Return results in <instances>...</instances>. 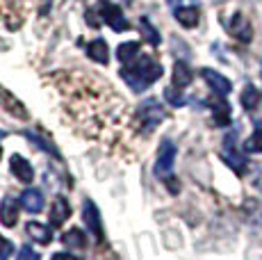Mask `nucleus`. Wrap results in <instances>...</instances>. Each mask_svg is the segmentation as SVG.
Segmentation results:
<instances>
[{
	"label": "nucleus",
	"instance_id": "nucleus-29",
	"mask_svg": "<svg viewBox=\"0 0 262 260\" xmlns=\"http://www.w3.org/2000/svg\"><path fill=\"white\" fill-rule=\"evenodd\" d=\"M125 3H128V0H125Z\"/></svg>",
	"mask_w": 262,
	"mask_h": 260
},
{
	"label": "nucleus",
	"instance_id": "nucleus-4",
	"mask_svg": "<svg viewBox=\"0 0 262 260\" xmlns=\"http://www.w3.org/2000/svg\"><path fill=\"white\" fill-rule=\"evenodd\" d=\"M176 144L171 139H162L160 144V151H158V162H155V171L158 176L162 178H169L171 176V169H173V162H176Z\"/></svg>",
	"mask_w": 262,
	"mask_h": 260
},
{
	"label": "nucleus",
	"instance_id": "nucleus-22",
	"mask_svg": "<svg viewBox=\"0 0 262 260\" xmlns=\"http://www.w3.org/2000/svg\"><path fill=\"white\" fill-rule=\"evenodd\" d=\"M258 101H260L258 89L253 84H246L244 92H242V105H244V110H255L258 107Z\"/></svg>",
	"mask_w": 262,
	"mask_h": 260
},
{
	"label": "nucleus",
	"instance_id": "nucleus-11",
	"mask_svg": "<svg viewBox=\"0 0 262 260\" xmlns=\"http://www.w3.org/2000/svg\"><path fill=\"white\" fill-rule=\"evenodd\" d=\"M21 206H23L25 212H30V214L41 212V208H43L41 192H39V189H25L21 194Z\"/></svg>",
	"mask_w": 262,
	"mask_h": 260
},
{
	"label": "nucleus",
	"instance_id": "nucleus-1",
	"mask_svg": "<svg viewBox=\"0 0 262 260\" xmlns=\"http://www.w3.org/2000/svg\"><path fill=\"white\" fill-rule=\"evenodd\" d=\"M164 69L160 62H155L150 55H142V57H135L133 62H128L123 69H121V78L128 82V87L133 92H144L158 78H162Z\"/></svg>",
	"mask_w": 262,
	"mask_h": 260
},
{
	"label": "nucleus",
	"instance_id": "nucleus-5",
	"mask_svg": "<svg viewBox=\"0 0 262 260\" xmlns=\"http://www.w3.org/2000/svg\"><path fill=\"white\" fill-rule=\"evenodd\" d=\"M164 117H167V114H164L162 105L155 101V98L146 101V103H144V107H142V112H139V119H142V126H144L146 133H148V130H153L160 121H162Z\"/></svg>",
	"mask_w": 262,
	"mask_h": 260
},
{
	"label": "nucleus",
	"instance_id": "nucleus-28",
	"mask_svg": "<svg viewBox=\"0 0 262 260\" xmlns=\"http://www.w3.org/2000/svg\"><path fill=\"white\" fill-rule=\"evenodd\" d=\"M0 156H3V151H0Z\"/></svg>",
	"mask_w": 262,
	"mask_h": 260
},
{
	"label": "nucleus",
	"instance_id": "nucleus-13",
	"mask_svg": "<svg viewBox=\"0 0 262 260\" xmlns=\"http://www.w3.org/2000/svg\"><path fill=\"white\" fill-rule=\"evenodd\" d=\"M212 117L216 126H228L230 123V105L224 101V96L212 101Z\"/></svg>",
	"mask_w": 262,
	"mask_h": 260
},
{
	"label": "nucleus",
	"instance_id": "nucleus-7",
	"mask_svg": "<svg viewBox=\"0 0 262 260\" xmlns=\"http://www.w3.org/2000/svg\"><path fill=\"white\" fill-rule=\"evenodd\" d=\"M82 217H84V222H87V228L94 233V237L100 242V240H103V226H100V212H98V208H96L94 201H84Z\"/></svg>",
	"mask_w": 262,
	"mask_h": 260
},
{
	"label": "nucleus",
	"instance_id": "nucleus-2",
	"mask_svg": "<svg viewBox=\"0 0 262 260\" xmlns=\"http://www.w3.org/2000/svg\"><path fill=\"white\" fill-rule=\"evenodd\" d=\"M98 14H100V18H103V21L114 30V32H123V30L130 28L128 21H125V16H123V12H121V7L119 5H114L112 0H100L98 3Z\"/></svg>",
	"mask_w": 262,
	"mask_h": 260
},
{
	"label": "nucleus",
	"instance_id": "nucleus-8",
	"mask_svg": "<svg viewBox=\"0 0 262 260\" xmlns=\"http://www.w3.org/2000/svg\"><path fill=\"white\" fill-rule=\"evenodd\" d=\"M230 34H233L237 41L242 44H249L251 41V37H253V30H251V23L246 21L242 14H235L233 18H230Z\"/></svg>",
	"mask_w": 262,
	"mask_h": 260
},
{
	"label": "nucleus",
	"instance_id": "nucleus-17",
	"mask_svg": "<svg viewBox=\"0 0 262 260\" xmlns=\"http://www.w3.org/2000/svg\"><path fill=\"white\" fill-rule=\"evenodd\" d=\"M173 16L178 18V23H183L185 28H196V23H199V9L196 7H178L173 12Z\"/></svg>",
	"mask_w": 262,
	"mask_h": 260
},
{
	"label": "nucleus",
	"instance_id": "nucleus-23",
	"mask_svg": "<svg viewBox=\"0 0 262 260\" xmlns=\"http://www.w3.org/2000/svg\"><path fill=\"white\" fill-rule=\"evenodd\" d=\"M139 30H142L144 39L150 44V46H160V32L150 26L148 18H142V21H139Z\"/></svg>",
	"mask_w": 262,
	"mask_h": 260
},
{
	"label": "nucleus",
	"instance_id": "nucleus-21",
	"mask_svg": "<svg viewBox=\"0 0 262 260\" xmlns=\"http://www.w3.org/2000/svg\"><path fill=\"white\" fill-rule=\"evenodd\" d=\"M117 55H119V59H121L123 64L133 62V59L139 55V44H137V41H125V44H121V46L117 48Z\"/></svg>",
	"mask_w": 262,
	"mask_h": 260
},
{
	"label": "nucleus",
	"instance_id": "nucleus-12",
	"mask_svg": "<svg viewBox=\"0 0 262 260\" xmlns=\"http://www.w3.org/2000/svg\"><path fill=\"white\" fill-rule=\"evenodd\" d=\"M0 222L5 226H16L18 222V210H16V201L12 197H5L0 203Z\"/></svg>",
	"mask_w": 262,
	"mask_h": 260
},
{
	"label": "nucleus",
	"instance_id": "nucleus-25",
	"mask_svg": "<svg viewBox=\"0 0 262 260\" xmlns=\"http://www.w3.org/2000/svg\"><path fill=\"white\" fill-rule=\"evenodd\" d=\"M12 251H14L12 242H9V240H5L3 235H0V260H9V256H12Z\"/></svg>",
	"mask_w": 262,
	"mask_h": 260
},
{
	"label": "nucleus",
	"instance_id": "nucleus-6",
	"mask_svg": "<svg viewBox=\"0 0 262 260\" xmlns=\"http://www.w3.org/2000/svg\"><path fill=\"white\" fill-rule=\"evenodd\" d=\"M201 76H203V80L210 84V89H212L216 96H228L233 92V82L226 76H221L219 71H214V69H203Z\"/></svg>",
	"mask_w": 262,
	"mask_h": 260
},
{
	"label": "nucleus",
	"instance_id": "nucleus-19",
	"mask_svg": "<svg viewBox=\"0 0 262 260\" xmlns=\"http://www.w3.org/2000/svg\"><path fill=\"white\" fill-rule=\"evenodd\" d=\"M62 242L67 244V247H73V249H84L87 247V237H84L82 228H71L69 233H64Z\"/></svg>",
	"mask_w": 262,
	"mask_h": 260
},
{
	"label": "nucleus",
	"instance_id": "nucleus-16",
	"mask_svg": "<svg viewBox=\"0 0 262 260\" xmlns=\"http://www.w3.org/2000/svg\"><path fill=\"white\" fill-rule=\"evenodd\" d=\"M28 235L32 240H37L39 244H50V240H53V231L50 228H46L43 224H39V222H30L28 226Z\"/></svg>",
	"mask_w": 262,
	"mask_h": 260
},
{
	"label": "nucleus",
	"instance_id": "nucleus-27",
	"mask_svg": "<svg viewBox=\"0 0 262 260\" xmlns=\"http://www.w3.org/2000/svg\"><path fill=\"white\" fill-rule=\"evenodd\" d=\"M50 260H80V258H75V256H71V253H64V251H59V253H55Z\"/></svg>",
	"mask_w": 262,
	"mask_h": 260
},
{
	"label": "nucleus",
	"instance_id": "nucleus-14",
	"mask_svg": "<svg viewBox=\"0 0 262 260\" xmlns=\"http://www.w3.org/2000/svg\"><path fill=\"white\" fill-rule=\"evenodd\" d=\"M0 105H3L7 112H12V114H16V117H21V119H28V112H25V107L21 103H18V98L16 96H12L9 92H5V89H0Z\"/></svg>",
	"mask_w": 262,
	"mask_h": 260
},
{
	"label": "nucleus",
	"instance_id": "nucleus-3",
	"mask_svg": "<svg viewBox=\"0 0 262 260\" xmlns=\"http://www.w3.org/2000/svg\"><path fill=\"white\" fill-rule=\"evenodd\" d=\"M221 158H224V162L228 164V167L233 169V171H237L239 176L246 171V158L242 156V153L237 151V146H235V133H233V135H226Z\"/></svg>",
	"mask_w": 262,
	"mask_h": 260
},
{
	"label": "nucleus",
	"instance_id": "nucleus-15",
	"mask_svg": "<svg viewBox=\"0 0 262 260\" xmlns=\"http://www.w3.org/2000/svg\"><path fill=\"white\" fill-rule=\"evenodd\" d=\"M87 55L98 64H107L110 59V51H107V44L103 39H94L92 44H87Z\"/></svg>",
	"mask_w": 262,
	"mask_h": 260
},
{
	"label": "nucleus",
	"instance_id": "nucleus-26",
	"mask_svg": "<svg viewBox=\"0 0 262 260\" xmlns=\"http://www.w3.org/2000/svg\"><path fill=\"white\" fill-rule=\"evenodd\" d=\"M16 260H41V258H39V253L34 251L32 247H23L21 251H18V258Z\"/></svg>",
	"mask_w": 262,
	"mask_h": 260
},
{
	"label": "nucleus",
	"instance_id": "nucleus-10",
	"mask_svg": "<svg viewBox=\"0 0 262 260\" xmlns=\"http://www.w3.org/2000/svg\"><path fill=\"white\" fill-rule=\"evenodd\" d=\"M69 217H71V206H69V201L62 197L55 199L53 208H50V217H48L50 226H62Z\"/></svg>",
	"mask_w": 262,
	"mask_h": 260
},
{
	"label": "nucleus",
	"instance_id": "nucleus-18",
	"mask_svg": "<svg viewBox=\"0 0 262 260\" xmlns=\"http://www.w3.org/2000/svg\"><path fill=\"white\" fill-rule=\"evenodd\" d=\"M189 82H191V69L185 62H176V67H173V87L183 89V87H187Z\"/></svg>",
	"mask_w": 262,
	"mask_h": 260
},
{
	"label": "nucleus",
	"instance_id": "nucleus-20",
	"mask_svg": "<svg viewBox=\"0 0 262 260\" xmlns=\"http://www.w3.org/2000/svg\"><path fill=\"white\" fill-rule=\"evenodd\" d=\"M244 151L246 153H262V123H255V130L249 139L244 142Z\"/></svg>",
	"mask_w": 262,
	"mask_h": 260
},
{
	"label": "nucleus",
	"instance_id": "nucleus-9",
	"mask_svg": "<svg viewBox=\"0 0 262 260\" xmlns=\"http://www.w3.org/2000/svg\"><path fill=\"white\" fill-rule=\"evenodd\" d=\"M9 167H12L14 176H16L21 183H32L34 169H32V164H30L23 156H12V160H9Z\"/></svg>",
	"mask_w": 262,
	"mask_h": 260
},
{
	"label": "nucleus",
	"instance_id": "nucleus-24",
	"mask_svg": "<svg viewBox=\"0 0 262 260\" xmlns=\"http://www.w3.org/2000/svg\"><path fill=\"white\" fill-rule=\"evenodd\" d=\"M164 98H167V101L171 103V105H176V107H183L185 103V96L180 92H176V87H169V89H164Z\"/></svg>",
	"mask_w": 262,
	"mask_h": 260
}]
</instances>
